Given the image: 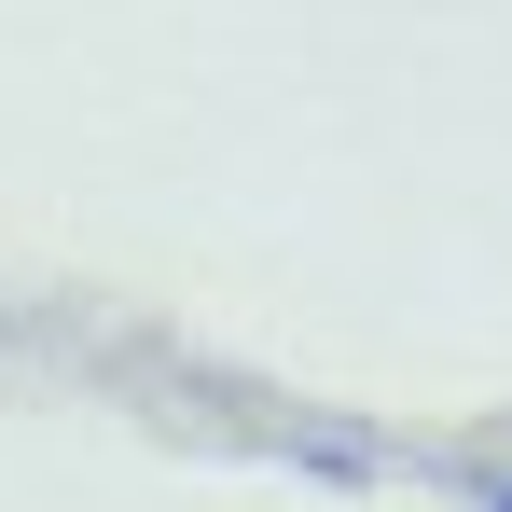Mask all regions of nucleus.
Here are the masks:
<instances>
[{
	"instance_id": "nucleus-1",
	"label": "nucleus",
	"mask_w": 512,
	"mask_h": 512,
	"mask_svg": "<svg viewBox=\"0 0 512 512\" xmlns=\"http://www.w3.org/2000/svg\"><path fill=\"white\" fill-rule=\"evenodd\" d=\"M485 512H512V485H485Z\"/></svg>"
}]
</instances>
